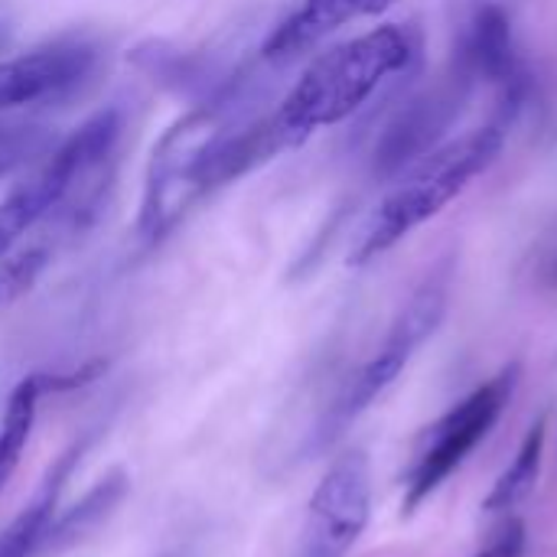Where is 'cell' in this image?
Masks as SVG:
<instances>
[{"mask_svg":"<svg viewBox=\"0 0 557 557\" xmlns=\"http://www.w3.org/2000/svg\"><path fill=\"white\" fill-rule=\"evenodd\" d=\"M424 36L414 23H385L320 52L277 104L274 121L300 147L323 127L349 121L385 82L421 59Z\"/></svg>","mask_w":557,"mask_h":557,"instance_id":"cell-1","label":"cell"},{"mask_svg":"<svg viewBox=\"0 0 557 557\" xmlns=\"http://www.w3.org/2000/svg\"><path fill=\"white\" fill-rule=\"evenodd\" d=\"M121 131L124 114L117 108L91 114L0 199V261L46 222L65 235H78L88 225L108 186V163L114 160Z\"/></svg>","mask_w":557,"mask_h":557,"instance_id":"cell-2","label":"cell"},{"mask_svg":"<svg viewBox=\"0 0 557 557\" xmlns=\"http://www.w3.org/2000/svg\"><path fill=\"white\" fill-rule=\"evenodd\" d=\"M506 131H509V121L496 117L454 140H444L437 150H431L401 176H395V186L385 193L369 225L362 228L349 255V264L362 268L382 258L411 232L437 219L480 173H486L499 160L506 147Z\"/></svg>","mask_w":557,"mask_h":557,"instance_id":"cell-3","label":"cell"},{"mask_svg":"<svg viewBox=\"0 0 557 557\" xmlns=\"http://www.w3.org/2000/svg\"><path fill=\"white\" fill-rule=\"evenodd\" d=\"M450 271H454L450 261H444L424 277V284L411 294V300L395 317L379 352L346 379V385L339 388V395L333 398V405L323 411V418L317 421L310 434V444H307L310 454L330 450L398 382L411 356L441 330L447 317V304H450Z\"/></svg>","mask_w":557,"mask_h":557,"instance_id":"cell-4","label":"cell"},{"mask_svg":"<svg viewBox=\"0 0 557 557\" xmlns=\"http://www.w3.org/2000/svg\"><path fill=\"white\" fill-rule=\"evenodd\" d=\"M222 131H225V121H222L219 104H206V108L183 114L153 144L140 215H137L140 242L147 245L163 242L176 228V222L186 215V209L199 202L196 176L209 147L222 137Z\"/></svg>","mask_w":557,"mask_h":557,"instance_id":"cell-5","label":"cell"},{"mask_svg":"<svg viewBox=\"0 0 557 557\" xmlns=\"http://www.w3.org/2000/svg\"><path fill=\"white\" fill-rule=\"evenodd\" d=\"M519 379H522L519 362L503 366L490 382L473 388L428 431V441L418 450V460L405 480V512H414L424 499H431L444 486V480L454 470H460V463L480 447V441H486V434L496 428L503 411L512 405Z\"/></svg>","mask_w":557,"mask_h":557,"instance_id":"cell-6","label":"cell"},{"mask_svg":"<svg viewBox=\"0 0 557 557\" xmlns=\"http://www.w3.org/2000/svg\"><path fill=\"white\" fill-rule=\"evenodd\" d=\"M98 65L101 46L91 36L78 33H65L33 49L0 55V117L72 101L91 85Z\"/></svg>","mask_w":557,"mask_h":557,"instance_id":"cell-7","label":"cell"},{"mask_svg":"<svg viewBox=\"0 0 557 557\" xmlns=\"http://www.w3.org/2000/svg\"><path fill=\"white\" fill-rule=\"evenodd\" d=\"M473 78L460 65H447L434 85L418 91L401 104V111L388 121L375 144L372 166L379 176H401L421 157L444 144V134L457 124L463 104L473 95Z\"/></svg>","mask_w":557,"mask_h":557,"instance_id":"cell-8","label":"cell"},{"mask_svg":"<svg viewBox=\"0 0 557 557\" xmlns=\"http://www.w3.org/2000/svg\"><path fill=\"white\" fill-rule=\"evenodd\" d=\"M454 65H460L473 85H490L499 98V117L512 121L532 91V75L522 62L509 13L496 0H473L454 46Z\"/></svg>","mask_w":557,"mask_h":557,"instance_id":"cell-9","label":"cell"},{"mask_svg":"<svg viewBox=\"0 0 557 557\" xmlns=\"http://www.w3.org/2000/svg\"><path fill=\"white\" fill-rule=\"evenodd\" d=\"M372 516V473L362 450L333 460L320 480L304 525L297 557H346L362 539Z\"/></svg>","mask_w":557,"mask_h":557,"instance_id":"cell-10","label":"cell"},{"mask_svg":"<svg viewBox=\"0 0 557 557\" xmlns=\"http://www.w3.org/2000/svg\"><path fill=\"white\" fill-rule=\"evenodd\" d=\"M395 3L398 0H300L297 10L274 26L261 55L268 62H294L349 23L379 16Z\"/></svg>","mask_w":557,"mask_h":557,"instance_id":"cell-11","label":"cell"},{"mask_svg":"<svg viewBox=\"0 0 557 557\" xmlns=\"http://www.w3.org/2000/svg\"><path fill=\"white\" fill-rule=\"evenodd\" d=\"M98 372H101V362H91V366L69 372V375H26L10 392L7 408H3V421H0V493L20 467V457H23L26 441L33 434L39 398L49 392H69L78 385H88Z\"/></svg>","mask_w":557,"mask_h":557,"instance_id":"cell-12","label":"cell"},{"mask_svg":"<svg viewBox=\"0 0 557 557\" xmlns=\"http://www.w3.org/2000/svg\"><path fill=\"white\" fill-rule=\"evenodd\" d=\"M85 454V444H72L42 476V483L36 486L33 499L16 512V519L0 532V557H36L39 552V542L55 516V506H59V496H62V486L69 480V473L75 470V463L82 460Z\"/></svg>","mask_w":557,"mask_h":557,"instance_id":"cell-13","label":"cell"},{"mask_svg":"<svg viewBox=\"0 0 557 557\" xmlns=\"http://www.w3.org/2000/svg\"><path fill=\"white\" fill-rule=\"evenodd\" d=\"M124 493H127V476H124L121 470H114V473H108L104 480H98V483L85 493L82 503H75V506H72L69 512H62V516H52V522H49V529H46V535H42V542H39L36 557L59 555V552H65L69 545H75L78 539H85L88 532H95V529L117 509V503L124 499Z\"/></svg>","mask_w":557,"mask_h":557,"instance_id":"cell-14","label":"cell"},{"mask_svg":"<svg viewBox=\"0 0 557 557\" xmlns=\"http://www.w3.org/2000/svg\"><path fill=\"white\" fill-rule=\"evenodd\" d=\"M542 454H545V418H539V421L529 428V434H525V441H522L516 460L506 467V473L493 483L490 496L483 499V509L493 512V516L519 509V506L535 493V486H539Z\"/></svg>","mask_w":557,"mask_h":557,"instance_id":"cell-15","label":"cell"},{"mask_svg":"<svg viewBox=\"0 0 557 557\" xmlns=\"http://www.w3.org/2000/svg\"><path fill=\"white\" fill-rule=\"evenodd\" d=\"M49 225V222H46ZM65 235L49 225V232L39 235V228L23 238L3 261H0V310H7L10 304H16L23 294H29L36 287V281L42 277V271L49 268L52 255H55V245L62 242Z\"/></svg>","mask_w":557,"mask_h":557,"instance_id":"cell-16","label":"cell"},{"mask_svg":"<svg viewBox=\"0 0 557 557\" xmlns=\"http://www.w3.org/2000/svg\"><path fill=\"white\" fill-rule=\"evenodd\" d=\"M42 147V134L36 127H20V124H0V170L23 160L26 153Z\"/></svg>","mask_w":557,"mask_h":557,"instance_id":"cell-17","label":"cell"},{"mask_svg":"<svg viewBox=\"0 0 557 557\" xmlns=\"http://www.w3.org/2000/svg\"><path fill=\"white\" fill-rule=\"evenodd\" d=\"M525 542H529L525 522H522V519H509V522L493 535V542H490L483 552H476L473 557H522L525 555Z\"/></svg>","mask_w":557,"mask_h":557,"instance_id":"cell-18","label":"cell"}]
</instances>
